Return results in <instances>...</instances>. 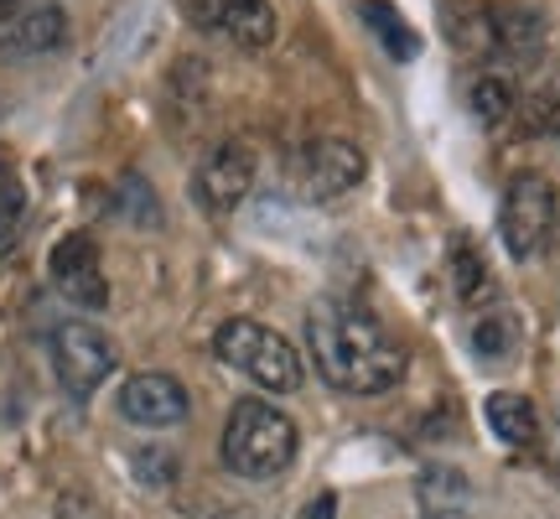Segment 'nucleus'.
<instances>
[{
	"label": "nucleus",
	"mask_w": 560,
	"mask_h": 519,
	"mask_svg": "<svg viewBox=\"0 0 560 519\" xmlns=\"http://www.w3.org/2000/svg\"><path fill=\"white\" fill-rule=\"evenodd\" d=\"M306 348L317 374L342 395H384L405 380V343L363 301L322 297L306 312Z\"/></svg>",
	"instance_id": "obj_1"
},
{
	"label": "nucleus",
	"mask_w": 560,
	"mask_h": 519,
	"mask_svg": "<svg viewBox=\"0 0 560 519\" xmlns=\"http://www.w3.org/2000/svg\"><path fill=\"white\" fill-rule=\"evenodd\" d=\"M296 420L270 400H240L223 420V468L249 483H270L296 462Z\"/></svg>",
	"instance_id": "obj_2"
},
{
	"label": "nucleus",
	"mask_w": 560,
	"mask_h": 519,
	"mask_svg": "<svg viewBox=\"0 0 560 519\" xmlns=\"http://www.w3.org/2000/svg\"><path fill=\"white\" fill-rule=\"evenodd\" d=\"M446 32L452 47L482 62H509V68H529L545 53V16L529 5H467V11H446Z\"/></svg>",
	"instance_id": "obj_3"
},
{
	"label": "nucleus",
	"mask_w": 560,
	"mask_h": 519,
	"mask_svg": "<svg viewBox=\"0 0 560 519\" xmlns=\"http://www.w3.org/2000/svg\"><path fill=\"white\" fill-rule=\"evenodd\" d=\"M213 354H219L234 374L255 380L270 395H291L306 384V364H301L296 343L280 338L276 327H265L255 318H234L213 333Z\"/></svg>",
	"instance_id": "obj_4"
},
{
	"label": "nucleus",
	"mask_w": 560,
	"mask_h": 519,
	"mask_svg": "<svg viewBox=\"0 0 560 519\" xmlns=\"http://www.w3.org/2000/svg\"><path fill=\"white\" fill-rule=\"evenodd\" d=\"M560 219V193L556 182L540 172H520V177L503 187L499 203V240L514 260H535L550 244Z\"/></svg>",
	"instance_id": "obj_5"
},
{
	"label": "nucleus",
	"mask_w": 560,
	"mask_h": 519,
	"mask_svg": "<svg viewBox=\"0 0 560 519\" xmlns=\"http://www.w3.org/2000/svg\"><path fill=\"white\" fill-rule=\"evenodd\" d=\"M363 172H369V161H363L359 146H348L338 136H322V140H306L291 157L285 182H291V193L301 203H332L342 193H353L363 182Z\"/></svg>",
	"instance_id": "obj_6"
},
{
	"label": "nucleus",
	"mask_w": 560,
	"mask_h": 519,
	"mask_svg": "<svg viewBox=\"0 0 560 519\" xmlns=\"http://www.w3.org/2000/svg\"><path fill=\"white\" fill-rule=\"evenodd\" d=\"M52 369H58V384L68 395L89 400L115 369V343L94 322H62V327H52Z\"/></svg>",
	"instance_id": "obj_7"
},
{
	"label": "nucleus",
	"mask_w": 560,
	"mask_h": 519,
	"mask_svg": "<svg viewBox=\"0 0 560 519\" xmlns=\"http://www.w3.org/2000/svg\"><path fill=\"white\" fill-rule=\"evenodd\" d=\"M255 172H260V161H255V146L249 140H223L213 146L202 166L192 172V193H198L202 214H234L249 193H255Z\"/></svg>",
	"instance_id": "obj_8"
},
{
	"label": "nucleus",
	"mask_w": 560,
	"mask_h": 519,
	"mask_svg": "<svg viewBox=\"0 0 560 519\" xmlns=\"http://www.w3.org/2000/svg\"><path fill=\"white\" fill-rule=\"evenodd\" d=\"M47 276L83 312H104L109 307V280H104V265H100V244L89 240V234H68V240L52 244Z\"/></svg>",
	"instance_id": "obj_9"
},
{
	"label": "nucleus",
	"mask_w": 560,
	"mask_h": 519,
	"mask_svg": "<svg viewBox=\"0 0 560 519\" xmlns=\"http://www.w3.org/2000/svg\"><path fill=\"white\" fill-rule=\"evenodd\" d=\"M187 16H192V26L213 32V37H229L244 53H260V47L276 42L270 0H187Z\"/></svg>",
	"instance_id": "obj_10"
},
{
	"label": "nucleus",
	"mask_w": 560,
	"mask_h": 519,
	"mask_svg": "<svg viewBox=\"0 0 560 519\" xmlns=\"http://www.w3.org/2000/svg\"><path fill=\"white\" fill-rule=\"evenodd\" d=\"M120 416L130 426H151V431L182 426L187 420V390L172 374H136L120 390Z\"/></svg>",
	"instance_id": "obj_11"
},
{
	"label": "nucleus",
	"mask_w": 560,
	"mask_h": 519,
	"mask_svg": "<svg viewBox=\"0 0 560 519\" xmlns=\"http://www.w3.org/2000/svg\"><path fill=\"white\" fill-rule=\"evenodd\" d=\"M62 37H68V16H62L58 5H37V11H26V16L5 21L0 53H5V58H42V53L62 47Z\"/></svg>",
	"instance_id": "obj_12"
},
{
	"label": "nucleus",
	"mask_w": 560,
	"mask_h": 519,
	"mask_svg": "<svg viewBox=\"0 0 560 519\" xmlns=\"http://www.w3.org/2000/svg\"><path fill=\"white\" fill-rule=\"evenodd\" d=\"M420 494V515L425 519H462L467 515V504H472V483L462 478L457 468H446V462H431L416 483Z\"/></svg>",
	"instance_id": "obj_13"
},
{
	"label": "nucleus",
	"mask_w": 560,
	"mask_h": 519,
	"mask_svg": "<svg viewBox=\"0 0 560 519\" xmlns=\"http://www.w3.org/2000/svg\"><path fill=\"white\" fill-rule=\"evenodd\" d=\"M482 416L493 426V437L509 441V447H535V441H540V411L529 405V395L499 390V395H488Z\"/></svg>",
	"instance_id": "obj_14"
},
{
	"label": "nucleus",
	"mask_w": 560,
	"mask_h": 519,
	"mask_svg": "<svg viewBox=\"0 0 560 519\" xmlns=\"http://www.w3.org/2000/svg\"><path fill=\"white\" fill-rule=\"evenodd\" d=\"M446 276H452L457 301H467V307H478V301L493 297V270H488V260L472 250V240H467V234H457V240H452V250H446Z\"/></svg>",
	"instance_id": "obj_15"
},
{
	"label": "nucleus",
	"mask_w": 560,
	"mask_h": 519,
	"mask_svg": "<svg viewBox=\"0 0 560 519\" xmlns=\"http://www.w3.org/2000/svg\"><path fill=\"white\" fill-rule=\"evenodd\" d=\"M359 16H363V26L380 37V47L389 53V58H400V62H410L420 53V37H416V26L389 5V0H359Z\"/></svg>",
	"instance_id": "obj_16"
},
{
	"label": "nucleus",
	"mask_w": 560,
	"mask_h": 519,
	"mask_svg": "<svg viewBox=\"0 0 560 519\" xmlns=\"http://www.w3.org/2000/svg\"><path fill=\"white\" fill-rule=\"evenodd\" d=\"M520 338H524V327L509 307H493V312H482V318L472 322V354L488 364L514 359V354H520Z\"/></svg>",
	"instance_id": "obj_17"
},
{
	"label": "nucleus",
	"mask_w": 560,
	"mask_h": 519,
	"mask_svg": "<svg viewBox=\"0 0 560 519\" xmlns=\"http://www.w3.org/2000/svg\"><path fill=\"white\" fill-rule=\"evenodd\" d=\"M467 104H472V115H478L482 125H503L514 115L520 94H514V79H509L503 68H482L478 79L467 83Z\"/></svg>",
	"instance_id": "obj_18"
},
{
	"label": "nucleus",
	"mask_w": 560,
	"mask_h": 519,
	"mask_svg": "<svg viewBox=\"0 0 560 519\" xmlns=\"http://www.w3.org/2000/svg\"><path fill=\"white\" fill-rule=\"evenodd\" d=\"M21 219H26V187L11 172V161H0V255L16 244Z\"/></svg>",
	"instance_id": "obj_19"
},
{
	"label": "nucleus",
	"mask_w": 560,
	"mask_h": 519,
	"mask_svg": "<svg viewBox=\"0 0 560 519\" xmlns=\"http://www.w3.org/2000/svg\"><path fill=\"white\" fill-rule=\"evenodd\" d=\"M332 515H338V499H332V494H322L317 504H306V515L301 519H332Z\"/></svg>",
	"instance_id": "obj_20"
},
{
	"label": "nucleus",
	"mask_w": 560,
	"mask_h": 519,
	"mask_svg": "<svg viewBox=\"0 0 560 519\" xmlns=\"http://www.w3.org/2000/svg\"><path fill=\"white\" fill-rule=\"evenodd\" d=\"M550 462L560 468V411H556V426H550Z\"/></svg>",
	"instance_id": "obj_21"
},
{
	"label": "nucleus",
	"mask_w": 560,
	"mask_h": 519,
	"mask_svg": "<svg viewBox=\"0 0 560 519\" xmlns=\"http://www.w3.org/2000/svg\"><path fill=\"white\" fill-rule=\"evenodd\" d=\"M11 11H16V0H0V26L11 21Z\"/></svg>",
	"instance_id": "obj_22"
}]
</instances>
